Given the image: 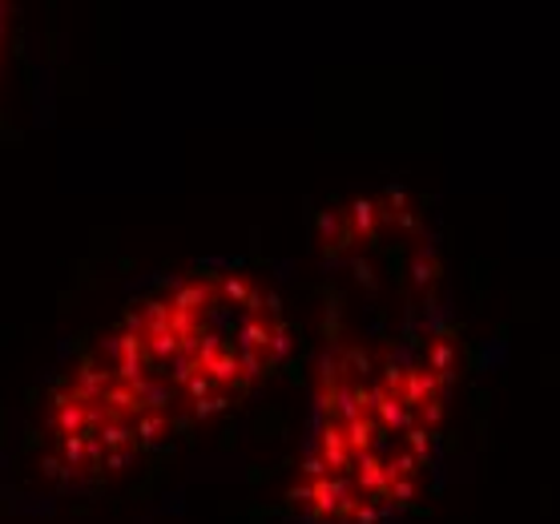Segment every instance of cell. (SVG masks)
Returning a JSON list of instances; mask_svg holds the SVG:
<instances>
[{
    "instance_id": "1",
    "label": "cell",
    "mask_w": 560,
    "mask_h": 524,
    "mask_svg": "<svg viewBox=\"0 0 560 524\" xmlns=\"http://www.w3.org/2000/svg\"><path fill=\"white\" fill-rule=\"evenodd\" d=\"M440 331L363 339L327 356L294 504L323 524H380L408 509L432 464L452 392Z\"/></svg>"
},
{
    "instance_id": "2",
    "label": "cell",
    "mask_w": 560,
    "mask_h": 524,
    "mask_svg": "<svg viewBox=\"0 0 560 524\" xmlns=\"http://www.w3.org/2000/svg\"><path fill=\"white\" fill-rule=\"evenodd\" d=\"M97 347L174 435L270 380L291 356V319L250 270L198 267L150 287Z\"/></svg>"
},
{
    "instance_id": "3",
    "label": "cell",
    "mask_w": 560,
    "mask_h": 524,
    "mask_svg": "<svg viewBox=\"0 0 560 524\" xmlns=\"http://www.w3.org/2000/svg\"><path fill=\"white\" fill-rule=\"evenodd\" d=\"M170 440L162 420L145 408L126 371L93 347L49 399L45 444L49 473L65 480H105L138 461L141 452Z\"/></svg>"
},
{
    "instance_id": "4",
    "label": "cell",
    "mask_w": 560,
    "mask_h": 524,
    "mask_svg": "<svg viewBox=\"0 0 560 524\" xmlns=\"http://www.w3.org/2000/svg\"><path fill=\"white\" fill-rule=\"evenodd\" d=\"M0 49H4V13H0Z\"/></svg>"
}]
</instances>
